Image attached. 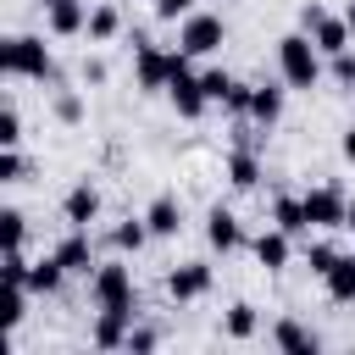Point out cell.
<instances>
[{
    "instance_id": "cell-14",
    "label": "cell",
    "mask_w": 355,
    "mask_h": 355,
    "mask_svg": "<svg viewBox=\"0 0 355 355\" xmlns=\"http://www.w3.org/2000/svg\"><path fill=\"white\" fill-rule=\"evenodd\" d=\"M144 222H150L155 239H178V233H183V200H178V194H155V200L144 205Z\"/></svg>"
},
{
    "instance_id": "cell-6",
    "label": "cell",
    "mask_w": 355,
    "mask_h": 355,
    "mask_svg": "<svg viewBox=\"0 0 355 355\" xmlns=\"http://www.w3.org/2000/svg\"><path fill=\"white\" fill-rule=\"evenodd\" d=\"M305 216H311V227H322V233L349 227V200H344V189H338V183L305 189Z\"/></svg>"
},
{
    "instance_id": "cell-23",
    "label": "cell",
    "mask_w": 355,
    "mask_h": 355,
    "mask_svg": "<svg viewBox=\"0 0 355 355\" xmlns=\"http://www.w3.org/2000/svg\"><path fill=\"white\" fill-rule=\"evenodd\" d=\"M89 44H111L116 33H122V11L111 6V0H100V6H89Z\"/></svg>"
},
{
    "instance_id": "cell-37",
    "label": "cell",
    "mask_w": 355,
    "mask_h": 355,
    "mask_svg": "<svg viewBox=\"0 0 355 355\" xmlns=\"http://www.w3.org/2000/svg\"><path fill=\"white\" fill-rule=\"evenodd\" d=\"M155 344H161L155 327H133V333H128V349H155Z\"/></svg>"
},
{
    "instance_id": "cell-26",
    "label": "cell",
    "mask_w": 355,
    "mask_h": 355,
    "mask_svg": "<svg viewBox=\"0 0 355 355\" xmlns=\"http://www.w3.org/2000/svg\"><path fill=\"white\" fill-rule=\"evenodd\" d=\"M28 283H6V311H0V322H6V333H17L22 327V316H28Z\"/></svg>"
},
{
    "instance_id": "cell-7",
    "label": "cell",
    "mask_w": 355,
    "mask_h": 355,
    "mask_svg": "<svg viewBox=\"0 0 355 355\" xmlns=\"http://www.w3.org/2000/svg\"><path fill=\"white\" fill-rule=\"evenodd\" d=\"M166 100H172V111H178L183 122H200V116H205V105H211V94H205V83H200V72H194V67H183V72L166 83Z\"/></svg>"
},
{
    "instance_id": "cell-4",
    "label": "cell",
    "mask_w": 355,
    "mask_h": 355,
    "mask_svg": "<svg viewBox=\"0 0 355 355\" xmlns=\"http://www.w3.org/2000/svg\"><path fill=\"white\" fill-rule=\"evenodd\" d=\"M89 300H94V311H128V316H139L133 266H128V261H100V266L89 272Z\"/></svg>"
},
{
    "instance_id": "cell-43",
    "label": "cell",
    "mask_w": 355,
    "mask_h": 355,
    "mask_svg": "<svg viewBox=\"0 0 355 355\" xmlns=\"http://www.w3.org/2000/svg\"><path fill=\"white\" fill-rule=\"evenodd\" d=\"M222 6H233V0H222Z\"/></svg>"
},
{
    "instance_id": "cell-16",
    "label": "cell",
    "mask_w": 355,
    "mask_h": 355,
    "mask_svg": "<svg viewBox=\"0 0 355 355\" xmlns=\"http://www.w3.org/2000/svg\"><path fill=\"white\" fill-rule=\"evenodd\" d=\"M44 28H50V39H78V33L89 28V0H61V6H50V11H44Z\"/></svg>"
},
{
    "instance_id": "cell-27",
    "label": "cell",
    "mask_w": 355,
    "mask_h": 355,
    "mask_svg": "<svg viewBox=\"0 0 355 355\" xmlns=\"http://www.w3.org/2000/svg\"><path fill=\"white\" fill-rule=\"evenodd\" d=\"M338 255H344V250H338V244H333V239H311V244H305V266H311V272H316V277H327V272H333V261H338Z\"/></svg>"
},
{
    "instance_id": "cell-25",
    "label": "cell",
    "mask_w": 355,
    "mask_h": 355,
    "mask_svg": "<svg viewBox=\"0 0 355 355\" xmlns=\"http://www.w3.org/2000/svg\"><path fill=\"white\" fill-rule=\"evenodd\" d=\"M222 333H227V338H239V344H244V338H255V333H261L255 305H250V300H233V305L222 311Z\"/></svg>"
},
{
    "instance_id": "cell-31",
    "label": "cell",
    "mask_w": 355,
    "mask_h": 355,
    "mask_svg": "<svg viewBox=\"0 0 355 355\" xmlns=\"http://www.w3.org/2000/svg\"><path fill=\"white\" fill-rule=\"evenodd\" d=\"M55 116L72 128V122H83V94L78 89H55Z\"/></svg>"
},
{
    "instance_id": "cell-20",
    "label": "cell",
    "mask_w": 355,
    "mask_h": 355,
    "mask_svg": "<svg viewBox=\"0 0 355 355\" xmlns=\"http://www.w3.org/2000/svg\"><path fill=\"white\" fill-rule=\"evenodd\" d=\"M272 222L283 227V233H311V216H305V194H277L272 200Z\"/></svg>"
},
{
    "instance_id": "cell-42",
    "label": "cell",
    "mask_w": 355,
    "mask_h": 355,
    "mask_svg": "<svg viewBox=\"0 0 355 355\" xmlns=\"http://www.w3.org/2000/svg\"><path fill=\"white\" fill-rule=\"evenodd\" d=\"M349 233H355V200H349Z\"/></svg>"
},
{
    "instance_id": "cell-30",
    "label": "cell",
    "mask_w": 355,
    "mask_h": 355,
    "mask_svg": "<svg viewBox=\"0 0 355 355\" xmlns=\"http://www.w3.org/2000/svg\"><path fill=\"white\" fill-rule=\"evenodd\" d=\"M11 144H22V111H17V100H6V111H0V150H11Z\"/></svg>"
},
{
    "instance_id": "cell-24",
    "label": "cell",
    "mask_w": 355,
    "mask_h": 355,
    "mask_svg": "<svg viewBox=\"0 0 355 355\" xmlns=\"http://www.w3.org/2000/svg\"><path fill=\"white\" fill-rule=\"evenodd\" d=\"M61 283H67V266L55 261V250L39 255V261H28V288H33V294H55Z\"/></svg>"
},
{
    "instance_id": "cell-35",
    "label": "cell",
    "mask_w": 355,
    "mask_h": 355,
    "mask_svg": "<svg viewBox=\"0 0 355 355\" xmlns=\"http://www.w3.org/2000/svg\"><path fill=\"white\" fill-rule=\"evenodd\" d=\"M250 89H255V83H233V89H227V100H222V111H233V116H250Z\"/></svg>"
},
{
    "instance_id": "cell-12",
    "label": "cell",
    "mask_w": 355,
    "mask_h": 355,
    "mask_svg": "<svg viewBox=\"0 0 355 355\" xmlns=\"http://www.w3.org/2000/svg\"><path fill=\"white\" fill-rule=\"evenodd\" d=\"M94 216H100V189L83 178V183L67 189V200H61V222H67V227H89Z\"/></svg>"
},
{
    "instance_id": "cell-38",
    "label": "cell",
    "mask_w": 355,
    "mask_h": 355,
    "mask_svg": "<svg viewBox=\"0 0 355 355\" xmlns=\"http://www.w3.org/2000/svg\"><path fill=\"white\" fill-rule=\"evenodd\" d=\"M83 83H105V61H83Z\"/></svg>"
},
{
    "instance_id": "cell-17",
    "label": "cell",
    "mask_w": 355,
    "mask_h": 355,
    "mask_svg": "<svg viewBox=\"0 0 355 355\" xmlns=\"http://www.w3.org/2000/svg\"><path fill=\"white\" fill-rule=\"evenodd\" d=\"M283 94H288V83H255V89H250V122H255V128H277Z\"/></svg>"
},
{
    "instance_id": "cell-39",
    "label": "cell",
    "mask_w": 355,
    "mask_h": 355,
    "mask_svg": "<svg viewBox=\"0 0 355 355\" xmlns=\"http://www.w3.org/2000/svg\"><path fill=\"white\" fill-rule=\"evenodd\" d=\"M338 155H344V161H355V122L344 128V139H338Z\"/></svg>"
},
{
    "instance_id": "cell-5",
    "label": "cell",
    "mask_w": 355,
    "mask_h": 355,
    "mask_svg": "<svg viewBox=\"0 0 355 355\" xmlns=\"http://www.w3.org/2000/svg\"><path fill=\"white\" fill-rule=\"evenodd\" d=\"M227 44V22L216 17V11H189L183 22H178V50H189L194 61L200 55H216Z\"/></svg>"
},
{
    "instance_id": "cell-10",
    "label": "cell",
    "mask_w": 355,
    "mask_h": 355,
    "mask_svg": "<svg viewBox=\"0 0 355 355\" xmlns=\"http://www.w3.org/2000/svg\"><path fill=\"white\" fill-rule=\"evenodd\" d=\"M266 338H272V349H283V355H316V349H322L316 327H305L300 316H277Z\"/></svg>"
},
{
    "instance_id": "cell-3",
    "label": "cell",
    "mask_w": 355,
    "mask_h": 355,
    "mask_svg": "<svg viewBox=\"0 0 355 355\" xmlns=\"http://www.w3.org/2000/svg\"><path fill=\"white\" fill-rule=\"evenodd\" d=\"M322 50H316V39L305 33V28H294V33H283L277 39V72H283V83L288 89H316L322 83Z\"/></svg>"
},
{
    "instance_id": "cell-19",
    "label": "cell",
    "mask_w": 355,
    "mask_h": 355,
    "mask_svg": "<svg viewBox=\"0 0 355 355\" xmlns=\"http://www.w3.org/2000/svg\"><path fill=\"white\" fill-rule=\"evenodd\" d=\"M227 183H233V189H255V183H261V155H255V144H233V150H227Z\"/></svg>"
},
{
    "instance_id": "cell-32",
    "label": "cell",
    "mask_w": 355,
    "mask_h": 355,
    "mask_svg": "<svg viewBox=\"0 0 355 355\" xmlns=\"http://www.w3.org/2000/svg\"><path fill=\"white\" fill-rule=\"evenodd\" d=\"M22 178H28V155H22V144H11L0 155V183H22Z\"/></svg>"
},
{
    "instance_id": "cell-21",
    "label": "cell",
    "mask_w": 355,
    "mask_h": 355,
    "mask_svg": "<svg viewBox=\"0 0 355 355\" xmlns=\"http://www.w3.org/2000/svg\"><path fill=\"white\" fill-rule=\"evenodd\" d=\"M150 239H155V233H150V222H144V216H122V222L111 227V250H116V255H139Z\"/></svg>"
},
{
    "instance_id": "cell-41",
    "label": "cell",
    "mask_w": 355,
    "mask_h": 355,
    "mask_svg": "<svg viewBox=\"0 0 355 355\" xmlns=\"http://www.w3.org/2000/svg\"><path fill=\"white\" fill-rule=\"evenodd\" d=\"M50 6H61V0H39V11H50Z\"/></svg>"
},
{
    "instance_id": "cell-18",
    "label": "cell",
    "mask_w": 355,
    "mask_h": 355,
    "mask_svg": "<svg viewBox=\"0 0 355 355\" xmlns=\"http://www.w3.org/2000/svg\"><path fill=\"white\" fill-rule=\"evenodd\" d=\"M311 39H316V50H322V55H338V50H349V44H355V28H349L344 17H333V11H327V17L311 28Z\"/></svg>"
},
{
    "instance_id": "cell-9",
    "label": "cell",
    "mask_w": 355,
    "mask_h": 355,
    "mask_svg": "<svg viewBox=\"0 0 355 355\" xmlns=\"http://www.w3.org/2000/svg\"><path fill=\"white\" fill-rule=\"evenodd\" d=\"M250 250H255V266L277 277V272L288 266V255H294V233H283V227L272 222V227H261V233H255V244H250Z\"/></svg>"
},
{
    "instance_id": "cell-40",
    "label": "cell",
    "mask_w": 355,
    "mask_h": 355,
    "mask_svg": "<svg viewBox=\"0 0 355 355\" xmlns=\"http://www.w3.org/2000/svg\"><path fill=\"white\" fill-rule=\"evenodd\" d=\"M344 22H349V28H355V0H349V6H344Z\"/></svg>"
},
{
    "instance_id": "cell-1",
    "label": "cell",
    "mask_w": 355,
    "mask_h": 355,
    "mask_svg": "<svg viewBox=\"0 0 355 355\" xmlns=\"http://www.w3.org/2000/svg\"><path fill=\"white\" fill-rule=\"evenodd\" d=\"M183 67H194L189 50H161L150 33H133V83H139L144 94H166V83H172Z\"/></svg>"
},
{
    "instance_id": "cell-22",
    "label": "cell",
    "mask_w": 355,
    "mask_h": 355,
    "mask_svg": "<svg viewBox=\"0 0 355 355\" xmlns=\"http://www.w3.org/2000/svg\"><path fill=\"white\" fill-rule=\"evenodd\" d=\"M322 288H327L333 305H355V255H338L333 272L322 277Z\"/></svg>"
},
{
    "instance_id": "cell-8",
    "label": "cell",
    "mask_w": 355,
    "mask_h": 355,
    "mask_svg": "<svg viewBox=\"0 0 355 355\" xmlns=\"http://www.w3.org/2000/svg\"><path fill=\"white\" fill-rule=\"evenodd\" d=\"M211 283H216V272H211L205 261H183V266H172V272H166V294H172L178 305L205 300V294H211Z\"/></svg>"
},
{
    "instance_id": "cell-34",
    "label": "cell",
    "mask_w": 355,
    "mask_h": 355,
    "mask_svg": "<svg viewBox=\"0 0 355 355\" xmlns=\"http://www.w3.org/2000/svg\"><path fill=\"white\" fill-rule=\"evenodd\" d=\"M150 11H155V22H183L194 11V0H150Z\"/></svg>"
},
{
    "instance_id": "cell-11",
    "label": "cell",
    "mask_w": 355,
    "mask_h": 355,
    "mask_svg": "<svg viewBox=\"0 0 355 355\" xmlns=\"http://www.w3.org/2000/svg\"><path fill=\"white\" fill-rule=\"evenodd\" d=\"M55 261L67 266V277H89L94 272V239H89V227H67V239L55 244Z\"/></svg>"
},
{
    "instance_id": "cell-15",
    "label": "cell",
    "mask_w": 355,
    "mask_h": 355,
    "mask_svg": "<svg viewBox=\"0 0 355 355\" xmlns=\"http://www.w3.org/2000/svg\"><path fill=\"white\" fill-rule=\"evenodd\" d=\"M128 333H133V316L128 311H100L94 327H89V344L94 349H128Z\"/></svg>"
},
{
    "instance_id": "cell-13",
    "label": "cell",
    "mask_w": 355,
    "mask_h": 355,
    "mask_svg": "<svg viewBox=\"0 0 355 355\" xmlns=\"http://www.w3.org/2000/svg\"><path fill=\"white\" fill-rule=\"evenodd\" d=\"M205 244L222 250V255H233V250L244 244V227H239V216H233L227 205H211V211H205Z\"/></svg>"
},
{
    "instance_id": "cell-28",
    "label": "cell",
    "mask_w": 355,
    "mask_h": 355,
    "mask_svg": "<svg viewBox=\"0 0 355 355\" xmlns=\"http://www.w3.org/2000/svg\"><path fill=\"white\" fill-rule=\"evenodd\" d=\"M0 227H6V250H28V216H22L17 205L0 211Z\"/></svg>"
},
{
    "instance_id": "cell-2",
    "label": "cell",
    "mask_w": 355,
    "mask_h": 355,
    "mask_svg": "<svg viewBox=\"0 0 355 355\" xmlns=\"http://www.w3.org/2000/svg\"><path fill=\"white\" fill-rule=\"evenodd\" d=\"M0 67L6 78H33V83H55V50L39 33H11L0 44Z\"/></svg>"
},
{
    "instance_id": "cell-29",
    "label": "cell",
    "mask_w": 355,
    "mask_h": 355,
    "mask_svg": "<svg viewBox=\"0 0 355 355\" xmlns=\"http://www.w3.org/2000/svg\"><path fill=\"white\" fill-rule=\"evenodd\" d=\"M200 83H205L211 105H222V100H227V89H233L239 78H233V72H222V67H205V72H200Z\"/></svg>"
},
{
    "instance_id": "cell-33",
    "label": "cell",
    "mask_w": 355,
    "mask_h": 355,
    "mask_svg": "<svg viewBox=\"0 0 355 355\" xmlns=\"http://www.w3.org/2000/svg\"><path fill=\"white\" fill-rule=\"evenodd\" d=\"M327 72H333V83L355 89V44H349V50H338V55H327Z\"/></svg>"
},
{
    "instance_id": "cell-36",
    "label": "cell",
    "mask_w": 355,
    "mask_h": 355,
    "mask_svg": "<svg viewBox=\"0 0 355 355\" xmlns=\"http://www.w3.org/2000/svg\"><path fill=\"white\" fill-rule=\"evenodd\" d=\"M322 17H327V6H322V0H305V6H300V28H305V33H311Z\"/></svg>"
}]
</instances>
